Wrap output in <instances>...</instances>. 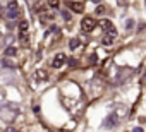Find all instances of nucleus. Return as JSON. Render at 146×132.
Returning <instances> with one entry per match:
<instances>
[{
    "label": "nucleus",
    "instance_id": "obj_19",
    "mask_svg": "<svg viewBox=\"0 0 146 132\" xmlns=\"http://www.w3.org/2000/svg\"><path fill=\"white\" fill-rule=\"evenodd\" d=\"M132 26H134V21H132V19H127V22H125V28H127V29H132Z\"/></svg>",
    "mask_w": 146,
    "mask_h": 132
},
{
    "label": "nucleus",
    "instance_id": "obj_20",
    "mask_svg": "<svg viewBox=\"0 0 146 132\" xmlns=\"http://www.w3.org/2000/svg\"><path fill=\"white\" fill-rule=\"evenodd\" d=\"M62 17H64L65 21H69V19H70V14H69L67 11H62Z\"/></svg>",
    "mask_w": 146,
    "mask_h": 132
},
{
    "label": "nucleus",
    "instance_id": "obj_3",
    "mask_svg": "<svg viewBox=\"0 0 146 132\" xmlns=\"http://www.w3.org/2000/svg\"><path fill=\"white\" fill-rule=\"evenodd\" d=\"M67 62V58H65V55L64 53H58L53 60H52V67H55V69H60L62 67V65Z\"/></svg>",
    "mask_w": 146,
    "mask_h": 132
},
{
    "label": "nucleus",
    "instance_id": "obj_1",
    "mask_svg": "<svg viewBox=\"0 0 146 132\" xmlns=\"http://www.w3.org/2000/svg\"><path fill=\"white\" fill-rule=\"evenodd\" d=\"M95 26H96V21H95V17H83V21H81V28H83V31H86V33H91Z\"/></svg>",
    "mask_w": 146,
    "mask_h": 132
},
{
    "label": "nucleus",
    "instance_id": "obj_11",
    "mask_svg": "<svg viewBox=\"0 0 146 132\" xmlns=\"http://www.w3.org/2000/svg\"><path fill=\"white\" fill-rule=\"evenodd\" d=\"M46 77H48V74H46L45 71H36V79H43V81H45Z\"/></svg>",
    "mask_w": 146,
    "mask_h": 132
},
{
    "label": "nucleus",
    "instance_id": "obj_16",
    "mask_svg": "<svg viewBox=\"0 0 146 132\" xmlns=\"http://www.w3.org/2000/svg\"><path fill=\"white\" fill-rule=\"evenodd\" d=\"M46 2H48V5H50V7H53V9H57V7H58V0H46Z\"/></svg>",
    "mask_w": 146,
    "mask_h": 132
},
{
    "label": "nucleus",
    "instance_id": "obj_18",
    "mask_svg": "<svg viewBox=\"0 0 146 132\" xmlns=\"http://www.w3.org/2000/svg\"><path fill=\"white\" fill-rule=\"evenodd\" d=\"M105 12V5H98L96 7V16H100V14H103Z\"/></svg>",
    "mask_w": 146,
    "mask_h": 132
},
{
    "label": "nucleus",
    "instance_id": "obj_14",
    "mask_svg": "<svg viewBox=\"0 0 146 132\" xmlns=\"http://www.w3.org/2000/svg\"><path fill=\"white\" fill-rule=\"evenodd\" d=\"M67 63H69V67H76V65H78V60H76L74 57H70V58L67 60Z\"/></svg>",
    "mask_w": 146,
    "mask_h": 132
},
{
    "label": "nucleus",
    "instance_id": "obj_12",
    "mask_svg": "<svg viewBox=\"0 0 146 132\" xmlns=\"http://www.w3.org/2000/svg\"><path fill=\"white\" fill-rule=\"evenodd\" d=\"M107 34H108V36H112V38H115V36H117V29H115L113 26H110V28L107 29Z\"/></svg>",
    "mask_w": 146,
    "mask_h": 132
},
{
    "label": "nucleus",
    "instance_id": "obj_21",
    "mask_svg": "<svg viewBox=\"0 0 146 132\" xmlns=\"http://www.w3.org/2000/svg\"><path fill=\"white\" fill-rule=\"evenodd\" d=\"M96 60H98V57H96V53H93V55L90 57V63H95Z\"/></svg>",
    "mask_w": 146,
    "mask_h": 132
},
{
    "label": "nucleus",
    "instance_id": "obj_4",
    "mask_svg": "<svg viewBox=\"0 0 146 132\" xmlns=\"http://www.w3.org/2000/svg\"><path fill=\"white\" fill-rule=\"evenodd\" d=\"M67 5L74 11V12H78V14H83L84 12V4L83 2H67Z\"/></svg>",
    "mask_w": 146,
    "mask_h": 132
},
{
    "label": "nucleus",
    "instance_id": "obj_9",
    "mask_svg": "<svg viewBox=\"0 0 146 132\" xmlns=\"http://www.w3.org/2000/svg\"><path fill=\"white\" fill-rule=\"evenodd\" d=\"M69 46H70V50H76V48L79 46V40H78V38H72L70 43H69Z\"/></svg>",
    "mask_w": 146,
    "mask_h": 132
},
{
    "label": "nucleus",
    "instance_id": "obj_6",
    "mask_svg": "<svg viewBox=\"0 0 146 132\" xmlns=\"http://www.w3.org/2000/svg\"><path fill=\"white\" fill-rule=\"evenodd\" d=\"M21 16V12L17 11V9H14V11H7V19H17Z\"/></svg>",
    "mask_w": 146,
    "mask_h": 132
},
{
    "label": "nucleus",
    "instance_id": "obj_23",
    "mask_svg": "<svg viewBox=\"0 0 146 132\" xmlns=\"http://www.w3.org/2000/svg\"><path fill=\"white\" fill-rule=\"evenodd\" d=\"M5 132H17V130H14V129H11V127H9V129H5Z\"/></svg>",
    "mask_w": 146,
    "mask_h": 132
},
{
    "label": "nucleus",
    "instance_id": "obj_25",
    "mask_svg": "<svg viewBox=\"0 0 146 132\" xmlns=\"http://www.w3.org/2000/svg\"><path fill=\"white\" fill-rule=\"evenodd\" d=\"M141 82H143V84H144V82H146V76H144V77H143V81H141Z\"/></svg>",
    "mask_w": 146,
    "mask_h": 132
},
{
    "label": "nucleus",
    "instance_id": "obj_22",
    "mask_svg": "<svg viewBox=\"0 0 146 132\" xmlns=\"http://www.w3.org/2000/svg\"><path fill=\"white\" fill-rule=\"evenodd\" d=\"M132 132H143V129H141V127H134V130H132Z\"/></svg>",
    "mask_w": 146,
    "mask_h": 132
},
{
    "label": "nucleus",
    "instance_id": "obj_10",
    "mask_svg": "<svg viewBox=\"0 0 146 132\" xmlns=\"http://www.w3.org/2000/svg\"><path fill=\"white\" fill-rule=\"evenodd\" d=\"M112 41H113V38L107 34V36H105V38L102 40V45H105V46H110V45H112Z\"/></svg>",
    "mask_w": 146,
    "mask_h": 132
},
{
    "label": "nucleus",
    "instance_id": "obj_2",
    "mask_svg": "<svg viewBox=\"0 0 146 132\" xmlns=\"http://www.w3.org/2000/svg\"><path fill=\"white\" fill-rule=\"evenodd\" d=\"M117 123H119V117H117L115 113H110V115L105 118V122H103V127H105V129H113Z\"/></svg>",
    "mask_w": 146,
    "mask_h": 132
},
{
    "label": "nucleus",
    "instance_id": "obj_7",
    "mask_svg": "<svg viewBox=\"0 0 146 132\" xmlns=\"http://www.w3.org/2000/svg\"><path fill=\"white\" fill-rule=\"evenodd\" d=\"M2 67H9V69H14V67H16V63H14L12 60H9V58H4V60H2Z\"/></svg>",
    "mask_w": 146,
    "mask_h": 132
},
{
    "label": "nucleus",
    "instance_id": "obj_26",
    "mask_svg": "<svg viewBox=\"0 0 146 132\" xmlns=\"http://www.w3.org/2000/svg\"><path fill=\"white\" fill-rule=\"evenodd\" d=\"M64 132H65V130H64Z\"/></svg>",
    "mask_w": 146,
    "mask_h": 132
},
{
    "label": "nucleus",
    "instance_id": "obj_13",
    "mask_svg": "<svg viewBox=\"0 0 146 132\" xmlns=\"http://www.w3.org/2000/svg\"><path fill=\"white\" fill-rule=\"evenodd\" d=\"M14 9H17V2H16V0H12V2L7 4V11H14Z\"/></svg>",
    "mask_w": 146,
    "mask_h": 132
},
{
    "label": "nucleus",
    "instance_id": "obj_8",
    "mask_svg": "<svg viewBox=\"0 0 146 132\" xmlns=\"http://www.w3.org/2000/svg\"><path fill=\"white\" fill-rule=\"evenodd\" d=\"M19 40H21L23 45H28V40H29L28 33H26V31H21V33H19Z\"/></svg>",
    "mask_w": 146,
    "mask_h": 132
},
{
    "label": "nucleus",
    "instance_id": "obj_17",
    "mask_svg": "<svg viewBox=\"0 0 146 132\" xmlns=\"http://www.w3.org/2000/svg\"><path fill=\"white\" fill-rule=\"evenodd\" d=\"M100 26H102V28H105V29H108V28H110L112 24H110V22H108L107 19H103V21H100Z\"/></svg>",
    "mask_w": 146,
    "mask_h": 132
},
{
    "label": "nucleus",
    "instance_id": "obj_24",
    "mask_svg": "<svg viewBox=\"0 0 146 132\" xmlns=\"http://www.w3.org/2000/svg\"><path fill=\"white\" fill-rule=\"evenodd\" d=\"M93 4H102V0H91Z\"/></svg>",
    "mask_w": 146,
    "mask_h": 132
},
{
    "label": "nucleus",
    "instance_id": "obj_15",
    "mask_svg": "<svg viewBox=\"0 0 146 132\" xmlns=\"http://www.w3.org/2000/svg\"><path fill=\"white\" fill-rule=\"evenodd\" d=\"M28 29V21H21L19 22V31H26Z\"/></svg>",
    "mask_w": 146,
    "mask_h": 132
},
{
    "label": "nucleus",
    "instance_id": "obj_5",
    "mask_svg": "<svg viewBox=\"0 0 146 132\" xmlns=\"http://www.w3.org/2000/svg\"><path fill=\"white\" fill-rule=\"evenodd\" d=\"M4 53H5V57H14L17 53V50H16V46H5Z\"/></svg>",
    "mask_w": 146,
    "mask_h": 132
}]
</instances>
